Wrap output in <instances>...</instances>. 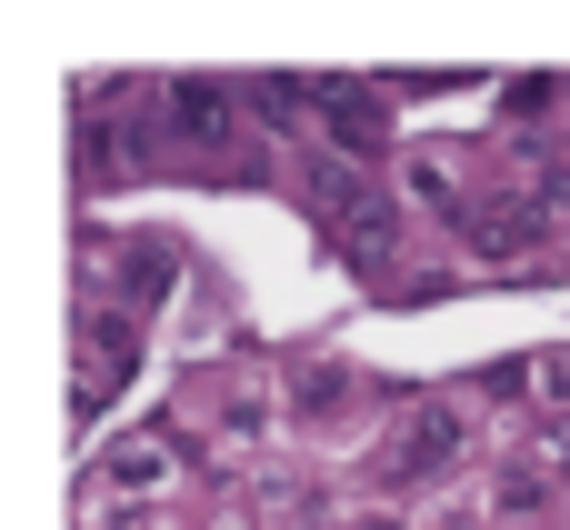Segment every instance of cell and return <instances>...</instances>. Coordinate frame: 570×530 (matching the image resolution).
Listing matches in <instances>:
<instances>
[{
    "mask_svg": "<svg viewBox=\"0 0 570 530\" xmlns=\"http://www.w3.org/2000/svg\"><path fill=\"white\" fill-rule=\"evenodd\" d=\"M120 371H130V341H120V321H100V331H90V381H80V411H100V401L120 391Z\"/></svg>",
    "mask_w": 570,
    "mask_h": 530,
    "instance_id": "cell-1",
    "label": "cell"
},
{
    "mask_svg": "<svg viewBox=\"0 0 570 530\" xmlns=\"http://www.w3.org/2000/svg\"><path fill=\"white\" fill-rule=\"evenodd\" d=\"M210 100H220L210 80H180V90H170V130H180V140H210V130H220V110H210Z\"/></svg>",
    "mask_w": 570,
    "mask_h": 530,
    "instance_id": "cell-2",
    "label": "cell"
},
{
    "mask_svg": "<svg viewBox=\"0 0 570 530\" xmlns=\"http://www.w3.org/2000/svg\"><path fill=\"white\" fill-rule=\"evenodd\" d=\"M331 140L341 150H381V120L361 110V90H331Z\"/></svg>",
    "mask_w": 570,
    "mask_h": 530,
    "instance_id": "cell-3",
    "label": "cell"
},
{
    "mask_svg": "<svg viewBox=\"0 0 570 530\" xmlns=\"http://www.w3.org/2000/svg\"><path fill=\"white\" fill-rule=\"evenodd\" d=\"M451 451H461V421H451V411H431V421H421V441L401 451V471H431V461H451Z\"/></svg>",
    "mask_w": 570,
    "mask_h": 530,
    "instance_id": "cell-4",
    "label": "cell"
},
{
    "mask_svg": "<svg viewBox=\"0 0 570 530\" xmlns=\"http://www.w3.org/2000/svg\"><path fill=\"white\" fill-rule=\"evenodd\" d=\"M160 471H170L160 451H120V461H110V481H120V491H140V481H160Z\"/></svg>",
    "mask_w": 570,
    "mask_h": 530,
    "instance_id": "cell-5",
    "label": "cell"
}]
</instances>
